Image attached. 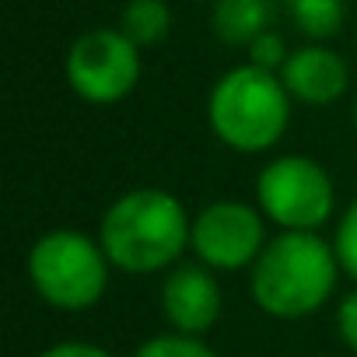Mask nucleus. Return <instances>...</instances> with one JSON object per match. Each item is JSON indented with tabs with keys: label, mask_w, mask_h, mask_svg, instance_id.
I'll list each match as a JSON object with an SVG mask.
<instances>
[{
	"label": "nucleus",
	"mask_w": 357,
	"mask_h": 357,
	"mask_svg": "<svg viewBox=\"0 0 357 357\" xmlns=\"http://www.w3.org/2000/svg\"><path fill=\"white\" fill-rule=\"evenodd\" d=\"M193 238V221L186 207L165 190L123 193L102 218L98 242L112 266L126 273L165 270L186 252Z\"/></svg>",
	"instance_id": "obj_1"
},
{
	"label": "nucleus",
	"mask_w": 357,
	"mask_h": 357,
	"mask_svg": "<svg viewBox=\"0 0 357 357\" xmlns=\"http://www.w3.org/2000/svg\"><path fill=\"white\" fill-rule=\"evenodd\" d=\"M336 249L315 231H280L252 263V298L273 319L319 312L336 287Z\"/></svg>",
	"instance_id": "obj_2"
},
{
	"label": "nucleus",
	"mask_w": 357,
	"mask_h": 357,
	"mask_svg": "<svg viewBox=\"0 0 357 357\" xmlns=\"http://www.w3.org/2000/svg\"><path fill=\"white\" fill-rule=\"evenodd\" d=\"M207 119L225 147L259 154L284 137L291 123V91L273 70L245 63L214 84Z\"/></svg>",
	"instance_id": "obj_3"
},
{
	"label": "nucleus",
	"mask_w": 357,
	"mask_h": 357,
	"mask_svg": "<svg viewBox=\"0 0 357 357\" xmlns=\"http://www.w3.org/2000/svg\"><path fill=\"white\" fill-rule=\"evenodd\" d=\"M29 280L53 308L84 312L105 294L109 256L102 242H91L88 235L70 228H56L32 245Z\"/></svg>",
	"instance_id": "obj_4"
},
{
	"label": "nucleus",
	"mask_w": 357,
	"mask_h": 357,
	"mask_svg": "<svg viewBox=\"0 0 357 357\" xmlns=\"http://www.w3.org/2000/svg\"><path fill=\"white\" fill-rule=\"evenodd\" d=\"M256 200L259 211L284 231H319L336 207L329 172L305 154L270 161L256 178Z\"/></svg>",
	"instance_id": "obj_5"
},
{
	"label": "nucleus",
	"mask_w": 357,
	"mask_h": 357,
	"mask_svg": "<svg viewBox=\"0 0 357 357\" xmlns=\"http://www.w3.org/2000/svg\"><path fill=\"white\" fill-rule=\"evenodd\" d=\"M67 81L91 105L119 102L140 81V46L119 29H91L67 53Z\"/></svg>",
	"instance_id": "obj_6"
},
{
	"label": "nucleus",
	"mask_w": 357,
	"mask_h": 357,
	"mask_svg": "<svg viewBox=\"0 0 357 357\" xmlns=\"http://www.w3.org/2000/svg\"><path fill=\"white\" fill-rule=\"evenodd\" d=\"M190 245L211 270H242L263 252V218L252 204L218 200L197 214Z\"/></svg>",
	"instance_id": "obj_7"
},
{
	"label": "nucleus",
	"mask_w": 357,
	"mask_h": 357,
	"mask_svg": "<svg viewBox=\"0 0 357 357\" xmlns=\"http://www.w3.org/2000/svg\"><path fill=\"white\" fill-rule=\"evenodd\" d=\"M161 312L178 333L200 336L221 315V284L207 266H178L161 284Z\"/></svg>",
	"instance_id": "obj_8"
},
{
	"label": "nucleus",
	"mask_w": 357,
	"mask_h": 357,
	"mask_svg": "<svg viewBox=\"0 0 357 357\" xmlns=\"http://www.w3.org/2000/svg\"><path fill=\"white\" fill-rule=\"evenodd\" d=\"M280 81L291 91V98L305 102V105H329L347 91V63L326 50V46H301L294 53H287L284 67H280Z\"/></svg>",
	"instance_id": "obj_9"
},
{
	"label": "nucleus",
	"mask_w": 357,
	"mask_h": 357,
	"mask_svg": "<svg viewBox=\"0 0 357 357\" xmlns=\"http://www.w3.org/2000/svg\"><path fill=\"white\" fill-rule=\"evenodd\" d=\"M270 0H218L214 4V32L228 46H252L263 32H270Z\"/></svg>",
	"instance_id": "obj_10"
},
{
	"label": "nucleus",
	"mask_w": 357,
	"mask_h": 357,
	"mask_svg": "<svg viewBox=\"0 0 357 357\" xmlns=\"http://www.w3.org/2000/svg\"><path fill=\"white\" fill-rule=\"evenodd\" d=\"M168 25H172V11L165 0H130L123 8L119 32L130 36L137 46H154L168 36Z\"/></svg>",
	"instance_id": "obj_11"
},
{
	"label": "nucleus",
	"mask_w": 357,
	"mask_h": 357,
	"mask_svg": "<svg viewBox=\"0 0 357 357\" xmlns=\"http://www.w3.org/2000/svg\"><path fill=\"white\" fill-rule=\"evenodd\" d=\"M298 32L308 39H329L343 25V0H284Z\"/></svg>",
	"instance_id": "obj_12"
},
{
	"label": "nucleus",
	"mask_w": 357,
	"mask_h": 357,
	"mask_svg": "<svg viewBox=\"0 0 357 357\" xmlns=\"http://www.w3.org/2000/svg\"><path fill=\"white\" fill-rule=\"evenodd\" d=\"M133 357H218L204 340L190 336V333H165V336H151Z\"/></svg>",
	"instance_id": "obj_13"
},
{
	"label": "nucleus",
	"mask_w": 357,
	"mask_h": 357,
	"mask_svg": "<svg viewBox=\"0 0 357 357\" xmlns=\"http://www.w3.org/2000/svg\"><path fill=\"white\" fill-rule=\"evenodd\" d=\"M333 249H336L340 266L357 280V200L343 211V218H340V225H336V242H333Z\"/></svg>",
	"instance_id": "obj_14"
},
{
	"label": "nucleus",
	"mask_w": 357,
	"mask_h": 357,
	"mask_svg": "<svg viewBox=\"0 0 357 357\" xmlns=\"http://www.w3.org/2000/svg\"><path fill=\"white\" fill-rule=\"evenodd\" d=\"M249 56H252V63H256V67L273 70V67H284L287 50H284V39H280L277 32H263V36L249 46Z\"/></svg>",
	"instance_id": "obj_15"
},
{
	"label": "nucleus",
	"mask_w": 357,
	"mask_h": 357,
	"mask_svg": "<svg viewBox=\"0 0 357 357\" xmlns=\"http://www.w3.org/2000/svg\"><path fill=\"white\" fill-rule=\"evenodd\" d=\"M336 326H340V336L347 340V347L357 354V291L343 298L340 315H336Z\"/></svg>",
	"instance_id": "obj_16"
},
{
	"label": "nucleus",
	"mask_w": 357,
	"mask_h": 357,
	"mask_svg": "<svg viewBox=\"0 0 357 357\" xmlns=\"http://www.w3.org/2000/svg\"><path fill=\"white\" fill-rule=\"evenodd\" d=\"M43 357H112V354L102 350V347H95V343H56Z\"/></svg>",
	"instance_id": "obj_17"
},
{
	"label": "nucleus",
	"mask_w": 357,
	"mask_h": 357,
	"mask_svg": "<svg viewBox=\"0 0 357 357\" xmlns=\"http://www.w3.org/2000/svg\"><path fill=\"white\" fill-rule=\"evenodd\" d=\"M354 126H357V105H354Z\"/></svg>",
	"instance_id": "obj_18"
}]
</instances>
